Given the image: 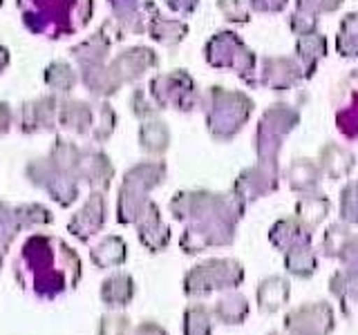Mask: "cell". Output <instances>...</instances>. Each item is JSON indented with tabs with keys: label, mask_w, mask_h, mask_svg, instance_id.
Returning <instances> with one entry per match:
<instances>
[{
	"label": "cell",
	"mask_w": 358,
	"mask_h": 335,
	"mask_svg": "<svg viewBox=\"0 0 358 335\" xmlns=\"http://www.w3.org/2000/svg\"><path fill=\"white\" fill-rule=\"evenodd\" d=\"M246 206H249L246 199L235 188L229 193H210V190L177 193L168 204V210L177 221L186 223L179 237L182 253L197 255L208 248L231 246Z\"/></svg>",
	"instance_id": "cell-1"
},
{
	"label": "cell",
	"mask_w": 358,
	"mask_h": 335,
	"mask_svg": "<svg viewBox=\"0 0 358 335\" xmlns=\"http://www.w3.org/2000/svg\"><path fill=\"white\" fill-rule=\"evenodd\" d=\"M14 277L34 297L52 302L78 286L83 266L70 244L54 234L36 232L22 241L14 262Z\"/></svg>",
	"instance_id": "cell-2"
},
{
	"label": "cell",
	"mask_w": 358,
	"mask_h": 335,
	"mask_svg": "<svg viewBox=\"0 0 358 335\" xmlns=\"http://www.w3.org/2000/svg\"><path fill=\"white\" fill-rule=\"evenodd\" d=\"M29 31L65 38L81 31L94 11V0H16Z\"/></svg>",
	"instance_id": "cell-3"
},
{
	"label": "cell",
	"mask_w": 358,
	"mask_h": 335,
	"mask_svg": "<svg viewBox=\"0 0 358 335\" xmlns=\"http://www.w3.org/2000/svg\"><path fill=\"white\" fill-rule=\"evenodd\" d=\"M199 107L204 110L206 128L210 132V137L215 141L227 143L246 126L255 105L249 94L213 85L201 94Z\"/></svg>",
	"instance_id": "cell-4"
},
{
	"label": "cell",
	"mask_w": 358,
	"mask_h": 335,
	"mask_svg": "<svg viewBox=\"0 0 358 335\" xmlns=\"http://www.w3.org/2000/svg\"><path fill=\"white\" fill-rule=\"evenodd\" d=\"M168 168L164 161H141L126 172L119 188L117 199V221L119 223H137L141 212L148 206L150 190L166 181Z\"/></svg>",
	"instance_id": "cell-5"
},
{
	"label": "cell",
	"mask_w": 358,
	"mask_h": 335,
	"mask_svg": "<svg viewBox=\"0 0 358 335\" xmlns=\"http://www.w3.org/2000/svg\"><path fill=\"white\" fill-rule=\"evenodd\" d=\"M244 266L233 257H210L195 264L184 275V295L190 299H204L210 293H227L235 290L244 282Z\"/></svg>",
	"instance_id": "cell-6"
},
{
	"label": "cell",
	"mask_w": 358,
	"mask_h": 335,
	"mask_svg": "<svg viewBox=\"0 0 358 335\" xmlns=\"http://www.w3.org/2000/svg\"><path fill=\"white\" fill-rule=\"evenodd\" d=\"M206 63L217 70H233L249 87H260L255 72L257 59L235 31H217L204 45Z\"/></svg>",
	"instance_id": "cell-7"
},
{
	"label": "cell",
	"mask_w": 358,
	"mask_h": 335,
	"mask_svg": "<svg viewBox=\"0 0 358 335\" xmlns=\"http://www.w3.org/2000/svg\"><path fill=\"white\" fill-rule=\"evenodd\" d=\"M300 123V112L289 103H275L264 110V114L257 121L253 148L257 159L278 161V154L282 150V143L291 130H296Z\"/></svg>",
	"instance_id": "cell-8"
},
{
	"label": "cell",
	"mask_w": 358,
	"mask_h": 335,
	"mask_svg": "<svg viewBox=\"0 0 358 335\" xmlns=\"http://www.w3.org/2000/svg\"><path fill=\"white\" fill-rule=\"evenodd\" d=\"M148 94L159 110L173 107L177 112H193L201 103V92L186 70H173L152 76Z\"/></svg>",
	"instance_id": "cell-9"
},
{
	"label": "cell",
	"mask_w": 358,
	"mask_h": 335,
	"mask_svg": "<svg viewBox=\"0 0 358 335\" xmlns=\"http://www.w3.org/2000/svg\"><path fill=\"white\" fill-rule=\"evenodd\" d=\"M27 177L34 186L43 188L63 208L72 206L78 199V179L56 165L50 156L31 161L27 165Z\"/></svg>",
	"instance_id": "cell-10"
},
{
	"label": "cell",
	"mask_w": 358,
	"mask_h": 335,
	"mask_svg": "<svg viewBox=\"0 0 358 335\" xmlns=\"http://www.w3.org/2000/svg\"><path fill=\"white\" fill-rule=\"evenodd\" d=\"M287 335H331L336 329V313L329 302H313L291 308L285 315Z\"/></svg>",
	"instance_id": "cell-11"
},
{
	"label": "cell",
	"mask_w": 358,
	"mask_h": 335,
	"mask_svg": "<svg viewBox=\"0 0 358 335\" xmlns=\"http://www.w3.org/2000/svg\"><path fill=\"white\" fill-rule=\"evenodd\" d=\"M278 186H280V165L278 161H264V159H257L255 165L244 168L233 184V188L246 199V204L275 193Z\"/></svg>",
	"instance_id": "cell-12"
},
{
	"label": "cell",
	"mask_w": 358,
	"mask_h": 335,
	"mask_svg": "<svg viewBox=\"0 0 358 335\" xmlns=\"http://www.w3.org/2000/svg\"><path fill=\"white\" fill-rule=\"evenodd\" d=\"M336 128L347 141H358V70L345 76L334 92Z\"/></svg>",
	"instance_id": "cell-13"
},
{
	"label": "cell",
	"mask_w": 358,
	"mask_h": 335,
	"mask_svg": "<svg viewBox=\"0 0 358 335\" xmlns=\"http://www.w3.org/2000/svg\"><path fill=\"white\" fill-rule=\"evenodd\" d=\"M108 219V204L106 195L101 190H92V195L87 197L83 208L72 215V219L67 221V230H70L78 241L87 244L92 237L103 230Z\"/></svg>",
	"instance_id": "cell-14"
},
{
	"label": "cell",
	"mask_w": 358,
	"mask_h": 335,
	"mask_svg": "<svg viewBox=\"0 0 358 335\" xmlns=\"http://www.w3.org/2000/svg\"><path fill=\"white\" fill-rule=\"evenodd\" d=\"M305 72H302L300 61L291 59V56H266L262 59V70H260V87L275 89V92H285V89L296 87Z\"/></svg>",
	"instance_id": "cell-15"
},
{
	"label": "cell",
	"mask_w": 358,
	"mask_h": 335,
	"mask_svg": "<svg viewBox=\"0 0 358 335\" xmlns=\"http://www.w3.org/2000/svg\"><path fill=\"white\" fill-rule=\"evenodd\" d=\"M134 226H137L139 241L150 253H162L168 248V244H171V228H168V223L162 219L159 206H157L152 199L148 201V206H145V210L141 212V217L137 219Z\"/></svg>",
	"instance_id": "cell-16"
},
{
	"label": "cell",
	"mask_w": 358,
	"mask_h": 335,
	"mask_svg": "<svg viewBox=\"0 0 358 335\" xmlns=\"http://www.w3.org/2000/svg\"><path fill=\"white\" fill-rule=\"evenodd\" d=\"M157 54L148 47H130L123 50L121 54H117L110 63V70L115 72V76L119 78V83H132L141 78L148 70L157 67Z\"/></svg>",
	"instance_id": "cell-17"
},
{
	"label": "cell",
	"mask_w": 358,
	"mask_h": 335,
	"mask_svg": "<svg viewBox=\"0 0 358 335\" xmlns=\"http://www.w3.org/2000/svg\"><path fill=\"white\" fill-rule=\"evenodd\" d=\"M313 230L307 226L305 221H300L296 215L294 217H282L278 219L271 228H268V241L275 251L289 253L300 246H311Z\"/></svg>",
	"instance_id": "cell-18"
},
{
	"label": "cell",
	"mask_w": 358,
	"mask_h": 335,
	"mask_svg": "<svg viewBox=\"0 0 358 335\" xmlns=\"http://www.w3.org/2000/svg\"><path fill=\"white\" fill-rule=\"evenodd\" d=\"M78 181H85L92 190L106 193L115 177V165L110 163L108 154L101 150H81V161H78Z\"/></svg>",
	"instance_id": "cell-19"
},
{
	"label": "cell",
	"mask_w": 358,
	"mask_h": 335,
	"mask_svg": "<svg viewBox=\"0 0 358 335\" xmlns=\"http://www.w3.org/2000/svg\"><path fill=\"white\" fill-rule=\"evenodd\" d=\"M115 20L121 25L123 31L130 34H143L148 31V22L155 3L152 0H110Z\"/></svg>",
	"instance_id": "cell-20"
},
{
	"label": "cell",
	"mask_w": 358,
	"mask_h": 335,
	"mask_svg": "<svg viewBox=\"0 0 358 335\" xmlns=\"http://www.w3.org/2000/svg\"><path fill=\"white\" fill-rule=\"evenodd\" d=\"M56 121H59V105H56V98L52 96L31 100L20 110V130L25 134L54 130Z\"/></svg>",
	"instance_id": "cell-21"
},
{
	"label": "cell",
	"mask_w": 358,
	"mask_h": 335,
	"mask_svg": "<svg viewBox=\"0 0 358 335\" xmlns=\"http://www.w3.org/2000/svg\"><path fill=\"white\" fill-rule=\"evenodd\" d=\"M289 297H291V284L282 275L264 277L255 290L257 311L264 313V315H273V313H278L289 302Z\"/></svg>",
	"instance_id": "cell-22"
},
{
	"label": "cell",
	"mask_w": 358,
	"mask_h": 335,
	"mask_svg": "<svg viewBox=\"0 0 358 335\" xmlns=\"http://www.w3.org/2000/svg\"><path fill=\"white\" fill-rule=\"evenodd\" d=\"M134 290H137V286H134L130 273H112L101 282L99 295L108 308H126L134 299Z\"/></svg>",
	"instance_id": "cell-23"
},
{
	"label": "cell",
	"mask_w": 358,
	"mask_h": 335,
	"mask_svg": "<svg viewBox=\"0 0 358 335\" xmlns=\"http://www.w3.org/2000/svg\"><path fill=\"white\" fill-rule=\"evenodd\" d=\"M59 123L76 134H92L96 123V107L83 100H65L59 107Z\"/></svg>",
	"instance_id": "cell-24"
},
{
	"label": "cell",
	"mask_w": 358,
	"mask_h": 335,
	"mask_svg": "<svg viewBox=\"0 0 358 335\" xmlns=\"http://www.w3.org/2000/svg\"><path fill=\"white\" fill-rule=\"evenodd\" d=\"M318 165L322 174H327L331 181H341L354 170L356 156L338 143H327L318 154Z\"/></svg>",
	"instance_id": "cell-25"
},
{
	"label": "cell",
	"mask_w": 358,
	"mask_h": 335,
	"mask_svg": "<svg viewBox=\"0 0 358 335\" xmlns=\"http://www.w3.org/2000/svg\"><path fill=\"white\" fill-rule=\"evenodd\" d=\"M251 313L249 299H246L238 290H227L215 304H213V315L224 327H240L246 322Z\"/></svg>",
	"instance_id": "cell-26"
},
{
	"label": "cell",
	"mask_w": 358,
	"mask_h": 335,
	"mask_svg": "<svg viewBox=\"0 0 358 335\" xmlns=\"http://www.w3.org/2000/svg\"><path fill=\"white\" fill-rule=\"evenodd\" d=\"M327 56V38L318 31L305 34V36H298L296 43V59L302 65V72L305 78H313L318 70V63Z\"/></svg>",
	"instance_id": "cell-27"
},
{
	"label": "cell",
	"mask_w": 358,
	"mask_h": 335,
	"mask_svg": "<svg viewBox=\"0 0 358 335\" xmlns=\"http://www.w3.org/2000/svg\"><path fill=\"white\" fill-rule=\"evenodd\" d=\"M148 36L157 43L166 45V47H175V45H179L188 36V25L184 20L162 16L159 9L155 5L150 14V22H148Z\"/></svg>",
	"instance_id": "cell-28"
},
{
	"label": "cell",
	"mask_w": 358,
	"mask_h": 335,
	"mask_svg": "<svg viewBox=\"0 0 358 335\" xmlns=\"http://www.w3.org/2000/svg\"><path fill=\"white\" fill-rule=\"evenodd\" d=\"M329 290L331 295L341 302V311L347 320L358 322V282L347 275L343 268L329 277Z\"/></svg>",
	"instance_id": "cell-29"
},
{
	"label": "cell",
	"mask_w": 358,
	"mask_h": 335,
	"mask_svg": "<svg viewBox=\"0 0 358 335\" xmlns=\"http://www.w3.org/2000/svg\"><path fill=\"white\" fill-rule=\"evenodd\" d=\"M90 260L96 268L106 271V268H117L121 264H126L128 260V246L119 234H108L99 244H94L90 248Z\"/></svg>",
	"instance_id": "cell-30"
},
{
	"label": "cell",
	"mask_w": 358,
	"mask_h": 335,
	"mask_svg": "<svg viewBox=\"0 0 358 335\" xmlns=\"http://www.w3.org/2000/svg\"><path fill=\"white\" fill-rule=\"evenodd\" d=\"M320 179H322L320 165H318V161H311V159H296L287 170L289 188L300 195L316 193L320 186Z\"/></svg>",
	"instance_id": "cell-31"
},
{
	"label": "cell",
	"mask_w": 358,
	"mask_h": 335,
	"mask_svg": "<svg viewBox=\"0 0 358 335\" xmlns=\"http://www.w3.org/2000/svg\"><path fill=\"white\" fill-rule=\"evenodd\" d=\"M329 210H331L329 197H324L320 193H307L296 201V217L300 221H305L311 230L318 228L327 219Z\"/></svg>",
	"instance_id": "cell-32"
},
{
	"label": "cell",
	"mask_w": 358,
	"mask_h": 335,
	"mask_svg": "<svg viewBox=\"0 0 358 335\" xmlns=\"http://www.w3.org/2000/svg\"><path fill=\"white\" fill-rule=\"evenodd\" d=\"M139 145L143 152L159 156L168 150L171 145V132H168L166 123L162 121H145L143 126L139 128Z\"/></svg>",
	"instance_id": "cell-33"
},
{
	"label": "cell",
	"mask_w": 358,
	"mask_h": 335,
	"mask_svg": "<svg viewBox=\"0 0 358 335\" xmlns=\"http://www.w3.org/2000/svg\"><path fill=\"white\" fill-rule=\"evenodd\" d=\"M285 271L298 279H309L318 271V257L311 251V246H300L285 253Z\"/></svg>",
	"instance_id": "cell-34"
},
{
	"label": "cell",
	"mask_w": 358,
	"mask_h": 335,
	"mask_svg": "<svg viewBox=\"0 0 358 335\" xmlns=\"http://www.w3.org/2000/svg\"><path fill=\"white\" fill-rule=\"evenodd\" d=\"M213 308L206 304H190L184 311L182 335H213Z\"/></svg>",
	"instance_id": "cell-35"
},
{
	"label": "cell",
	"mask_w": 358,
	"mask_h": 335,
	"mask_svg": "<svg viewBox=\"0 0 358 335\" xmlns=\"http://www.w3.org/2000/svg\"><path fill=\"white\" fill-rule=\"evenodd\" d=\"M336 50L345 59H358V14L352 11L341 22L338 36H336Z\"/></svg>",
	"instance_id": "cell-36"
},
{
	"label": "cell",
	"mask_w": 358,
	"mask_h": 335,
	"mask_svg": "<svg viewBox=\"0 0 358 335\" xmlns=\"http://www.w3.org/2000/svg\"><path fill=\"white\" fill-rule=\"evenodd\" d=\"M14 212H16V219L20 223V230L50 226V223L54 221L52 212L41 204H22V206H16Z\"/></svg>",
	"instance_id": "cell-37"
},
{
	"label": "cell",
	"mask_w": 358,
	"mask_h": 335,
	"mask_svg": "<svg viewBox=\"0 0 358 335\" xmlns=\"http://www.w3.org/2000/svg\"><path fill=\"white\" fill-rule=\"evenodd\" d=\"M352 237V228L350 223L338 221V223H331V226L324 230L322 234V255L329 257V260H336L341 253V248L345 246V241Z\"/></svg>",
	"instance_id": "cell-38"
},
{
	"label": "cell",
	"mask_w": 358,
	"mask_h": 335,
	"mask_svg": "<svg viewBox=\"0 0 358 335\" xmlns=\"http://www.w3.org/2000/svg\"><path fill=\"white\" fill-rule=\"evenodd\" d=\"M45 83H48L54 92L67 94L76 83V74L72 72V67L67 63H54L45 72Z\"/></svg>",
	"instance_id": "cell-39"
},
{
	"label": "cell",
	"mask_w": 358,
	"mask_h": 335,
	"mask_svg": "<svg viewBox=\"0 0 358 335\" xmlns=\"http://www.w3.org/2000/svg\"><path fill=\"white\" fill-rule=\"evenodd\" d=\"M338 212L341 221L350 223V226H358V181L345 184V188L341 190Z\"/></svg>",
	"instance_id": "cell-40"
},
{
	"label": "cell",
	"mask_w": 358,
	"mask_h": 335,
	"mask_svg": "<svg viewBox=\"0 0 358 335\" xmlns=\"http://www.w3.org/2000/svg\"><path fill=\"white\" fill-rule=\"evenodd\" d=\"M117 126V114L115 110L110 105H96V123H94V132H92V139L94 141H106L112 132H115Z\"/></svg>",
	"instance_id": "cell-41"
},
{
	"label": "cell",
	"mask_w": 358,
	"mask_h": 335,
	"mask_svg": "<svg viewBox=\"0 0 358 335\" xmlns=\"http://www.w3.org/2000/svg\"><path fill=\"white\" fill-rule=\"evenodd\" d=\"M99 335H128L130 333V318L123 313H106L99 320Z\"/></svg>",
	"instance_id": "cell-42"
},
{
	"label": "cell",
	"mask_w": 358,
	"mask_h": 335,
	"mask_svg": "<svg viewBox=\"0 0 358 335\" xmlns=\"http://www.w3.org/2000/svg\"><path fill=\"white\" fill-rule=\"evenodd\" d=\"M336 260L341 262L343 271L358 282V234L352 232V237L345 241V246L341 248V253H338Z\"/></svg>",
	"instance_id": "cell-43"
},
{
	"label": "cell",
	"mask_w": 358,
	"mask_h": 335,
	"mask_svg": "<svg viewBox=\"0 0 358 335\" xmlns=\"http://www.w3.org/2000/svg\"><path fill=\"white\" fill-rule=\"evenodd\" d=\"M217 9L229 22H249V7L244 5V0H217Z\"/></svg>",
	"instance_id": "cell-44"
},
{
	"label": "cell",
	"mask_w": 358,
	"mask_h": 335,
	"mask_svg": "<svg viewBox=\"0 0 358 335\" xmlns=\"http://www.w3.org/2000/svg\"><path fill=\"white\" fill-rule=\"evenodd\" d=\"M130 105H132V110H134V114H137L139 119H152V117H157V112H159V107L155 105V100L150 98V94L145 92V89H134V94H132V98H130Z\"/></svg>",
	"instance_id": "cell-45"
},
{
	"label": "cell",
	"mask_w": 358,
	"mask_h": 335,
	"mask_svg": "<svg viewBox=\"0 0 358 335\" xmlns=\"http://www.w3.org/2000/svg\"><path fill=\"white\" fill-rule=\"evenodd\" d=\"M289 29L296 34V36H305V34H311V31H318V18L311 16V14H305V11H294V14L289 16L287 20Z\"/></svg>",
	"instance_id": "cell-46"
},
{
	"label": "cell",
	"mask_w": 358,
	"mask_h": 335,
	"mask_svg": "<svg viewBox=\"0 0 358 335\" xmlns=\"http://www.w3.org/2000/svg\"><path fill=\"white\" fill-rule=\"evenodd\" d=\"M18 232H20V223L16 219L14 208H9L5 201H0V237L14 241Z\"/></svg>",
	"instance_id": "cell-47"
},
{
	"label": "cell",
	"mask_w": 358,
	"mask_h": 335,
	"mask_svg": "<svg viewBox=\"0 0 358 335\" xmlns=\"http://www.w3.org/2000/svg\"><path fill=\"white\" fill-rule=\"evenodd\" d=\"M343 5V0H296V9L305 11L311 16H320V14H331Z\"/></svg>",
	"instance_id": "cell-48"
},
{
	"label": "cell",
	"mask_w": 358,
	"mask_h": 335,
	"mask_svg": "<svg viewBox=\"0 0 358 335\" xmlns=\"http://www.w3.org/2000/svg\"><path fill=\"white\" fill-rule=\"evenodd\" d=\"M289 0H249V9L257 14H278L287 7Z\"/></svg>",
	"instance_id": "cell-49"
},
{
	"label": "cell",
	"mask_w": 358,
	"mask_h": 335,
	"mask_svg": "<svg viewBox=\"0 0 358 335\" xmlns=\"http://www.w3.org/2000/svg\"><path fill=\"white\" fill-rule=\"evenodd\" d=\"M132 335H171L164 327H159L157 322H150V320H145L141 324H137L132 331Z\"/></svg>",
	"instance_id": "cell-50"
},
{
	"label": "cell",
	"mask_w": 358,
	"mask_h": 335,
	"mask_svg": "<svg viewBox=\"0 0 358 335\" xmlns=\"http://www.w3.org/2000/svg\"><path fill=\"white\" fill-rule=\"evenodd\" d=\"M166 5L171 7L177 14H184V16H190L193 11L197 9L199 0H166Z\"/></svg>",
	"instance_id": "cell-51"
},
{
	"label": "cell",
	"mask_w": 358,
	"mask_h": 335,
	"mask_svg": "<svg viewBox=\"0 0 358 335\" xmlns=\"http://www.w3.org/2000/svg\"><path fill=\"white\" fill-rule=\"evenodd\" d=\"M11 126V110L7 103H0V137L9 130Z\"/></svg>",
	"instance_id": "cell-52"
},
{
	"label": "cell",
	"mask_w": 358,
	"mask_h": 335,
	"mask_svg": "<svg viewBox=\"0 0 358 335\" xmlns=\"http://www.w3.org/2000/svg\"><path fill=\"white\" fill-rule=\"evenodd\" d=\"M9 246H11V239L0 237V268H3V264H5V257L9 253Z\"/></svg>",
	"instance_id": "cell-53"
},
{
	"label": "cell",
	"mask_w": 358,
	"mask_h": 335,
	"mask_svg": "<svg viewBox=\"0 0 358 335\" xmlns=\"http://www.w3.org/2000/svg\"><path fill=\"white\" fill-rule=\"evenodd\" d=\"M7 63H9V54H7V50L3 47V45H0V72L5 70Z\"/></svg>",
	"instance_id": "cell-54"
},
{
	"label": "cell",
	"mask_w": 358,
	"mask_h": 335,
	"mask_svg": "<svg viewBox=\"0 0 358 335\" xmlns=\"http://www.w3.org/2000/svg\"><path fill=\"white\" fill-rule=\"evenodd\" d=\"M268 335H280V333H268Z\"/></svg>",
	"instance_id": "cell-55"
},
{
	"label": "cell",
	"mask_w": 358,
	"mask_h": 335,
	"mask_svg": "<svg viewBox=\"0 0 358 335\" xmlns=\"http://www.w3.org/2000/svg\"><path fill=\"white\" fill-rule=\"evenodd\" d=\"M0 5H3V0H0Z\"/></svg>",
	"instance_id": "cell-56"
}]
</instances>
